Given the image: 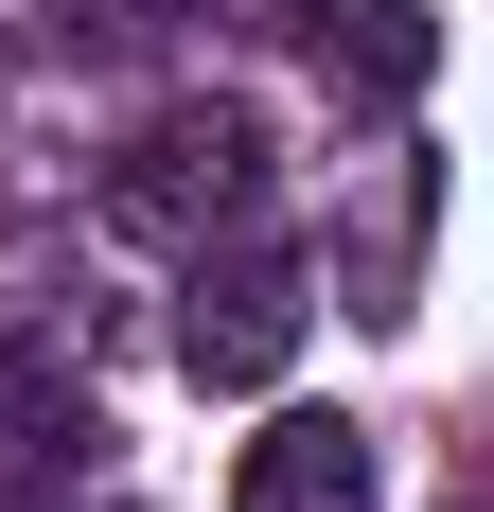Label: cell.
<instances>
[{"mask_svg":"<svg viewBox=\"0 0 494 512\" xmlns=\"http://www.w3.org/2000/svg\"><path fill=\"white\" fill-rule=\"evenodd\" d=\"M159 18H195V0H53V36H159Z\"/></svg>","mask_w":494,"mask_h":512,"instance_id":"obj_5","label":"cell"},{"mask_svg":"<svg viewBox=\"0 0 494 512\" xmlns=\"http://www.w3.org/2000/svg\"><path fill=\"white\" fill-rule=\"evenodd\" d=\"M300 336H318L300 248H265V230L177 248V371H195V389H283V354H300Z\"/></svg>","mask_w":494,"mask_h":512,"instance_id":"obj_1","label":"cell"},{"mask_svg":"<svg viewBox=\"0 0 494 512\" xmlns=\"http://www.w3.org/2000/svg\"><path fill=\"white\" fill-rule=\"evenodd\" d=\"M106 424H89V371H53V354H0V495H53V477L89 460Z\"/></svg>","mask_w":494,"mask_h":512,"instance_id":"obj_4","label":"cell"},{"mask_svg":"<svg viewBox=\"0 0 494 512\" xmlns=\"http://www.w3.org/2000/svg\"><path fill=\"white\" fill-rule=\"evenodd\" d=\"M230 512H371V442H353V424H318V407H283L265 442H247Z\"/></svg>","mask_w":494,"mask_h":512,"instance_id":"obj_3","label":"cell"},{"mask_svg":"<svg viewBox=\"0 0 494 512\" xmlns=\"http://www.w3.org/2000/svg\"><path fill=\"white\" fill-rule=\"evenodd\" d=\"M106 212H124L142 248H212V230H247V212H265V124H247V106H159L142 142L106 159Z\"/></svg>","mask_w":494,"mask_h":512,"instance_id":"obj_2","label":"cell"},{"mask_svg":"<svg viewBox=\"0 0 494 512\" xmlns=\"http://www.w3.org/2000/svg\"><path fill=\"white\" fill-rule=\"evenodd\" d=\"M230 18H247V36H300V53H318V36L353 18V0H230Z\"/></svg>","mask_w":494,"mask_h":512,"instance_id":"obj_6","label":"cell"}]
</instances>
